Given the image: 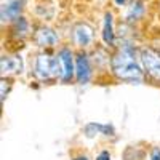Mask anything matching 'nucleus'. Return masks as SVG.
I'll use <instances>...</instances> for the list:
<instances>
[{"label": "nucleus", "mask_w": 160, "mask_h": 160, "mask_svg": "<svg viewBox=\"0 0 160 160\" xmlns=\"http://www.w3.org/2000/svg\"><path fill=\"white\" fill-rule=\"evenodd\" d=\"M112 71L118 78L125 80L141 78V69L136 62V55L133 48L125 47L112 58Z\"/></svg>", "instance_id": "1"}, {"label": "nucleus", "mask_w": 160, "mask_h": 160, "mask_svg": "<svg viewBox=\"0 0 160 160\" xmlns=\"http://www.w3.org/2000/svg\"><path fill=\"white\" fill-rule=\"evenodd\" d=\"M35 74L40 78H53L61 74V62L59 58H51L47 55H40L35 61Z\"/></svg>", "instance_id": "2"}, {"label": "nucleus", "mask_w": 160, "mask_h": 160, "mask_svg": "<svg viewBox=\"0 0 160 160\" xmlns=\"http://www.w3.org/2000/svg\"><path fill=\"white\" fill-rule=\"evenodd\" d=\"M141 59H142V64H144L146 71H148L154 78L160 80V55L158 53L148 48V50L142 51Z\"/></svg>", "instance_id": "3"}, {"label": "nucleus", "mask_w": 160, "mask_h": 160, "mask_svg": "<svg viewBox=\"0 0 160 160\" xmlns=\"http://www.w3.org/2000/svg\"><path fill=\"white\" fill-rule=\"evenodd\" d=\"M59 62H61V78L62 82H69L74 75V62H72V53L68 48H62L59 51Z\"/></svg>", "instance_id": "4"}, {"label": "nucleus", "mask_w": 160, "mask_h": 160, "mask_svg": "<svg viewBox=\"0 0 160 160\" xmlns=\"http://www.w3.org/2000/svg\"><path fill=\"white\" fill-rule=\"evenodd\" d=\"M74 38H75L77 45L87 47V45H90V42L93 40V29L90 28L88 24L80 22V24H77L74 28Z\"/></svg>", "instance_id": "5"}, {"label": "nucleus", "mask_w": 160, "mask_h": 160, "mask_svg": "<svg viewBox=\"0 0 160 160\" xmlns=\"http://www.w3.org/2000/svg\"><path fill=\"white\" fill-rule=\"evenodd\" d=\"M2 74H18L22 71V59L21 56H3L0 61Z\"/></svg>", "instance_id": "6"}, {"label": "nucleus", "mask_w": 160, "mask_h": 160, "mask_svg": "<svg viewBox=\"0 0 160 160\" xmlns=\"http://www.w3.org/2000/svg\"><path fill=\"white\" fill-rule=\"evenodd\" d=\"M34 38L40 47H53L58 42V35L55 34V31H51L48 28H40L35 32Z\"/></svg>", "instance_id": "7"}, {"label": "nucleus", "mask_w": 160, "mask_h": 160, "mask_svg": "<svg viewBox=\"0 0 160 160\" xmlns=\"http://www.w3.org/2000/svg\"><path fill=\"white\" fill-rule=\"evenodd\" d=\"M75 75H77V80H78V83H87L88 80H90V64H88V59L85 55H80L77 58V62H75Z\"/></svg>", "instance_id": "8"}, {"label": "nucleus", "mask_w": 160, "mask_h": 160, "mask_svg": "<svg viewBox=\"0 0 160 160\" xmlns=\"http://www.w3.org/2000/svg\"><path fill=\"white\" fill-rule=\"evenodd\" d=\"M21 10H22V7H21V0H13V2L3 5V7H2V21L19 18Z\"/></svg>", "instance_id": "9"}, {"label": "nucleus", "mask_w": 160, "mask_h": 160, "mask_svg": "<svg viewBox=\"0 0 160 160\" xmlns=\"http://www.w3.org/2000/svg\"><path fill=\"white\" fill-rule=\"evenodd\" d=\"M102 38L108 45H114L115 42V35H114V31H112V15L108 13L104 18V28H102Z\"/></svg>", "instance_id": "10"}, {"label": "nucleus", "mask_w": 160, "mask_h": 160, "mask_svg": "<svg viewBox=\"0 0 160 160\" xmlns=\"http://www.w3.org/2000/svg\"><path fill=\"white\" fill-rule=\"evenodd\" d=\"M114 130L109 125H99V123H88L85 127V135L88 138H93L96 133H106V135H111Z\"/></svg>", "instance_id": "11"}, {"label": "nucleus", "mask_w": 160, "mask_h": 160, "mask_svg": "<svg viewBox=\"0 0 160 160\" xmlns=\"http://www.w3.org/2000/svg\"><path fill=\"white\" fill-rule=\"evenodd\" d=\"M28 29H29V26H28V21H26L24 18H16L15 19V26H13V31H15L18 35H26L28 34Z\"/></svg>", "instance_id": "12"}, {"label": "nucleus", "mask_w": 160, "mask_h": 160, "mask_svg": "<svg viewBox=\"0 0 160 160\" xmlns=\"http://www.w3.org/2000/svg\"><path fill=\"white\" fill-rule=\"evenodd\" d=\"M142 3L139 2V0H136L135 3H133L131 7H130V11H128V21H133V19H138L139 16H141V13H142Z\"/></svg>", "instance_id": "13"}, {"label": "nucleus", "mask_w": 160, "mask_h": 160, "mask_svg": "<svg viewBox=\"0 0 160 160\" xmlns=\"http://www.w3.org/2000/svg\"><path fill=\"white\" fill-rule=\"evenodd\" d=\"M96 160H111V154H109L108 151H102V152L96 157Z\"/></svg>", "instance_id": "14"}, {"label": "nucleus", "mask_w": 160, "mask_h": 160, "mask_svg": "<svg viewBox=\"0 0 160 160\" xmlns=\"http://www.w3.org/2000/svg\"><path fill=\"white\" fill-rule=\"evenodd\" d=\"M151 160H160V149H158V148L152 149V154H151Z\"/></svg>", "instance_id": "15"}, {"label": "nucleus", "mask_w": 160, "mask_h": 160, "mask_svg": "<svg viewBox=\"0 0 160 160\" xmlns=\"http://www.w3.org/2000/svg\"><path fill=\"white\" fill-rule=\"evenodd\" d=\"M7 90H8V87H7ZM5 99V82L2 80V101Z\"/></svg>", "instance_id": "16"}, {"label": "nucleus", "mask_w": 160, "mask_h": 160, "mask_svg": "<svg viewBox=\"0 0 160 160\" xmlns=\"http://www.w3.org/2000/svg\"><path fill=\"white\" fill-rule=\"evenodd\" d=\"M72 160H88L87 157H75V158H72Z\"/></svg>", "instance_id": "17"}, {"label": "nucleus", "mask_w": 160, "mask_h": 160, "mask_svg": "<svg viewBox=\"0 0 160 160\" xmlns=\"http://www.w3.org/2000/svg\"><path fill=\"white\" fill-rule=\"evenodd\" d=\"M115 2H117L118 5H122V3H125V0H115Z\"/></svg>", "instance_id": "18"}]
</instances>
